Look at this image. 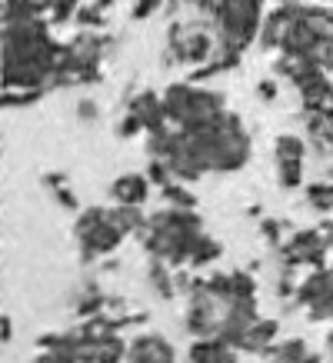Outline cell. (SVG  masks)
<instances>
[{"label":"cell","mask_w":333,"mask_h":363,"mask_svg":"<svg viewBox=\"0 0 333 363\" xmlns=\"http://www.w3.org/2000/svg\"><path fill=\"white\" fill-rule=\"evenodd\" d=\"M137 237H140V247L150 257L180 270V267L190 264V253H193L197 240L203 237V217L197 210L164 207L147 217V227Z\"/></svg>","instance_id":"cell-1"},{"label":"cell","mask_w":333,"mask_h":363,"mask_svg":"<svg viewBox=\"0 0 333 363\" xmlns=\"http://www.w3.org/2000/svg\"><path fill=\"white\" fill-rule=\"evenodd\" d=\"M164 111L174 130H193V127H203V123H213L217 117H223L227 97L184 80V84H170L164 90Z\"/></svg>","instance_id":"cell-2"},{"label":"cell","mask_w":333,"mask_h":363,"mask_svg":"<svg viewBox=\"0 0 333 363\" xmlns=\"http://www.w3.org/2000/svg\"><path fill=\"white\" fill-rule=\"evenodd\" d=\"M264 17V0H220L217 13H213L217 47L230 50V54H244L260 37Z\"/></svg>","instance_id":"cell-3"},{"label":"cell","mask_w":333,"mask_h":363,"mask_svg":"<svg viewBox=\"0 0 333 363\" xmlns=\"http://www.w3.org/2000/svg\"><path fill=\"white\" fill-rule=\"evenodd\" d=\"M74 237H77V250H80V264L90 267L97 264V257H111L127 233L111 220L107 207H90L77 213V223H74Z\"/></svg>","instance_id":"cell-4"},{"label":"cell","mask_w":333,"mask_h":363,"mask_svg":"<svg viewBox=\"0 0 333 363\" xmlns=\"http://www.w3.org/2000/svg\"><path fill=\"white\" fill-rule=\"evenodd\" d=\"M297 17H300V4H277V7L264 17V27H260L256 44L264 47V50H283Z\"/></svg>","instance_id":"cell-5"},{"label":"cell","mask_w":333,"mask_h":363,"mask_svg":"<svg viewBox=\"0 0 333 363\" xmlns=\"http://www.w3.org/2000/svg\"><path fill=\"white\" fill-rule=\"evenodd\" d=\"M127 111L133 117H140L147 133H164L170 130V121H166V111H164V94H154V90H140L127 100Z\"/></svg>","instance_id":"cell-6"},{"label":"cell","mask_w":333,"mask_h":363,"mask_svg":"<svg viewBox=\"0 0 333 363\" xmlns=\"http://www.w3.org/2000/svg\"><path fill=\"white\" fill-rule=\"evenodd\" d=\"M150 180L147 174H123L111 184V200L120 203V207H144L147 197H150Z\"/></svg>","instance_id":"cell-7"},{"label":"cell","mask_w":333,"mask_h":363,"mask_svg":"<svg viewBox=\"0 0 333 363\" xmlns=\"http://www.w3.org/2000/svg\"><path fill=\"white\" fill-rule=\"evenodd\" d=\"M264 360L270 363H320V353H313L307 340L290 337V340H277L270 350H264Z\"/></svg>","instance_id":"cell-8"},{"label":"cell","mask_w":333,"mask_h":363,"mask_svg":"<svg viewBox=\"0 0 333 363\" xmlns=\"http://www.w3.org/2000/svg\"><path fill=\"white\" fill-rule=\"evenodd\" d=\"M237 347H230V343L217 340V337H210V340H197L190 343V363H237Z\"/></svg>","instance_id":"cell-9"},{"label":"cell","mask_w":333,"mask_h":363,"mask_svg":"<svg viewBox=\"0 0 333 363\" xmlns=\"http://www.w3.org/2000/svg\"><path fill=\"white\" fill-rule=\"evenodd\" d=\"M277 337H280V320L260 317L254 327L247 330L244 343H240V350H244V353H260V357H264V350H270V347L277 343Z\"/></svg>","instance_id":"cell-10"},{"label":"cell","mask_w":333,"mask_h":363,"mask_svg":"<svg viewBox=\"0 0 333 363\" xmlns=\"http://www.w3.org/2000/svg\"><path fill=\"white\" fill-rule=\"evenodd\" d=\"M147 284L154 286V294L160 300L177 297V286H174V267L164 264V260H157V257L147 260Z\"/></svg>","instance_id":"cell-11"},{"label":"cell","mask_w":333,"mask_h":363,"mask_svg":"<svg viewBox=\"0 0 333 363\" xmlns=\"http://www.w3.org/2000/svg\"><path fill=\"white\" fill-rule=\"evenodd\" d=\"M107 213H111V220L117 223V227H120L127 237H130V233H140V230H144V227H147V217H150V213H144L140 207H120V203L107 207Z\"/></svg>","instance_id":"cell-12"},{"label":"cell","mask_w":333,"mask_h":363,"mask_svg":"<svg viewBox=\"0 0 333 363\" xmlns=\"http://www.w3.org/2000/svg\"><path fill=\"white\" fill-rule=\"evenodd\" d=\"M307 147L310 143L297 133H280L273 140V160H307Z\"/></svg>","instance_id":"cell-13"},{"label":"cell","mask_w":333,"mask_h":363,"mask_svg":"<svg viewBox=\"0 0 333 363\" xmlns=\"http://www.w3.org/2000/svg\"><path fill=\"white\" fill-rule=\"evenodd\" d=\"M303 197L310 203L317 213H330L333 210V184L330 180H310L307 187H303Z\"/></svg>","instance_id":"cell-14"},{"label":"cell","mask_w":333,"mask_h":363,"mask_svg":"<svg viewBox=\"0 0 333 363\" xmlns=\"http://www.w3.org/2000/svg\"><path fill=\"white\" fill-rule=\"evenodd\" d=\"M220 253H223V247L217 240H213L210 233H203L197 240V247H193V253H190V270H200V267H207V264H213V260H220Z\"/></svg>","instance_id":"cell-15"},{"label":"cell","mask_w":333,"mask_h":363,"mask_svg":"<svg viewBox=\"0 0 333 363\" xmlns=\"http://www.w3.org/2000/svg\"><path fill=\"white\" fill-rule=\"evenodd\" d=\"M160 197H164L166 207H177V210H193L197 207L193 190H187V184H180V180H170L166 187H160Z\"/></svg>","instance_id":"cell-16"},{"label":"cell","mask_w":333,"mask_h":363,"mask_svg":"<svg viewBox=\"0 0 333 363\" xmlns=\"http://www.w3.org/2000/svg\"><path fill=\"white\" fill-rule=\"evenodd\" d=\"M277 167V184L283 190L303 187V160H273Z\"/></svg>","instance_id":"cell-17"},{"label":"cell","mask_w":333,"mask_h":363,"mask_svg":"<svg viewBox=\"0 0 333 363\" xmlns=\"http://www.w3.org/2000/svg\"><path fill=\"white\" fill-rule=\"evenodd\" d=\"M230 297H256V280L250 270H233L230 274Z\"/></svg>","instance_id":"cell-18"},{"label":"cell","mask_w":333,"mask_h":363,"mask_svg":"<svg viewBox=\"0 0 333 363\" xmlns=\"http://www.w3.org/2000/svg\"><path fill=\"white\" fill-rule=\"evenodd\" d=\"M283 230H290L287 220H277V217H266V220H260V233H264V240L273 247V250H280L283 247Z\"/></svg>","instance_id":"cell-19"},{"label":"cell","mask_w":333,"mask_h":363,"mask_svg":"<svg viewBox=\"0 0 333 363\" xmlns=\"http://www.w3.org/2000/svg\"><path fill=\"white\" fill-rule=\"evenodd\" d=\"M80 4L84 0H57L54 7H50V23H67V21H77V13H80Z\"/></svg>","instance_id":"cell-20"},{"label":"cell","mask_w":333,"mask_h":363,"mask_svg":"<svg viewBox=\"0 0 333 363\" xmlns=\"http://www.w3.org/2000/svg\"><path fill=\"white\" fill-rule=\"evenodd\" d=\"M44 97V90H4V107H30Z\"/></svg>","instance_id":"cell-21"},{"label":"cell","mask_w":333,"mask_h":363,"mask_svg":"<svg viewBox=\"0 0 333 363\" xmlns=\"http://www.w3.org/2000/svg\"><path fill=\"white\" fill-rule=\"evenodd\" d=\"M307 143H310V150H313V154H320V157H333V117L327 121V127H323L320 137H313V140H307Z\"/></svg>","instance_id":"cell-22"},{"label":"cell","mask_w":333,"mask_h":363,"mask_svg":"<svg viewBox=\"0 0 333 363\" xmlns=\"http://www.w3.org/2000/svg\"><path fill=\"white\" fill-rule=\"evenodd\" d=\"M164 7H166V0H137V4H133V11H130V17L133 21H147V17L160 13Z\"/></svg>","instance_id":"cell-23"},{"label":"cell","mask_w":333,"mask_h":363,"mask_svg":"<svg viewBox=\"0 0 333 363\" xmlns=\"http://www.w3.org/2000/svg\"><path fill=\"white\" fill-rule=\"evenodd\" d=\"M137 133H147L144 123H140V117H133V113L127 111V117L117 123V137H120V140H130V137H137Z\"/></svg>","instance_id":"cell-24"},{"label":"cell","mask_w":333,"mask_h":363,"mask_svg":"<svg viewBox=\"0 0 333 363\" xmlns=\"http://www.w3.org/2000/svg\"><path fill=\"white\" fill-rule=\"evenodd\" d=\"M50 194H54V200H57V203H60V207H64V210H70V213H77V210H80V200H77V194H74V190L67 187V184H64V187H57V190H50Z\"/></svg>","instance_id":"cell-25"},{"label":"cell","mask_w":333,"mask_h":363,"mask_svg":"<svg viewBox=\"0 0 333 363\" xmlns=\"http://www.w3.org/2000/svg\"><path fill=\"white\" fill-rule=\"evenodd\" d=\"M100 117V107H97V100H77V121H84V123H90V121H97Z\"/></svg>","instance_id":"cell-26"},{"label":"cell","mask_w":333,"mask_h":363,"mask_svg":"<svg viewBox=\"0 0 333 363\" xmlns=\"http://www.w3.org/2000/svg\"><path fill=\"white\" fill-rule=\"evenodd\" d=\"M33 363H77V360L64 350H40L37 357H33Z\"/></svg>","instance_id":"cell-27"},{"label":"cell","mask_w":333,"mask_h":363,"mask_svg":"<svg viewBox=\"0 0 333 363\" xmlns=\"http://www.w3.org/2000/svg\"><path fill=\"white\" fill-rule=\"evenodd\" d=\"M277 94H280L277 80H260V84H256V97L266 100V104H270V100H277Z\"/></svg>","instance_id":"cell-28"},{"label":"cell","mask_w":333,"mask_h":363,"mask_svg":"<svg viewBox=\"0 0 333 363\" xmlns=\"http://www.w3.org/2000/svg\"><path fill=\"white\" fill-rule=\"evenodd\" d=\"M64 184H67V177H64V174H57V170L44 174V187H47V190H57V187H64Z\"/></svg>","instance_id":"cell-29"},{"label":"cell","mask_w":333,"mask_h":363,"mask_svg":"<svg viewBox=\"0 0 333 363\" xmlns=\"http://www.w3.org/2000/svg\"><path fill=\"white\" fill-rule=\"evenodd\" d=\"M0 327H4V343L11 340V317H4V323H0Z\"/></svg>","instance_id":"cell-30"},{"label":"cell","mask_w":333,"mask_h":363,"mask_svg":"<svg viewBox=\"0 0 333 363\" xmlns=\"http://www.w3.org/2000/svg\"><path fill=\"white\" fill-rule=\"evenodd\" d=\"M327 243H330V250H333V220H330V227H327Z\"/></svg>","instance_id":"cell-31"},{"label":"cell","mask_w":333,"mask_h":363,"mask_svg":"<svg viewBox=\"0 0 333 363\" xmlns=\"http://www.w3.org/2000/svg\"><path fill=\"white\" fill-rule=\"evenodd\" d=\"M323 180H330V184H333V164L327 167V177H323Z\"/></svg>","instance_id":"cell-32"},{"label":"cell","mask_w":333,"mask_h":363,"mask_svg":"<svg viewBox=\"0 0 333 363\" xmlns=\"http://www.w3.org/2000/svg\"><path fill=\"white\" fill-rule=\"evenodd\" d=\"M277 4H300V0H277Z\"/></svg>","instance_id":"cell-33"}]
</instances>
